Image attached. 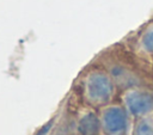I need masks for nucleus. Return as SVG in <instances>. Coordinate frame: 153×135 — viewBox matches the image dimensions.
Segmentation results:
<instances>
[{
	"mask_svg": "<svg viewBox=\"0 0 153 135\" xmlns=\"http://www.w3.org/2000/svg\"><path fill=\"white\" fill-rule=\"evenodd\" d=\"M48 128H49V124H48V125H47V127H45L44 129H42V130H41V133H39L38 135H44V134L47 133V130H48Z\"/></svg>",
	"mask_w": 153,
	"mask_h": 135,
	"instance_id": "1",
	"label": "nucleus"
}]
</instances>
